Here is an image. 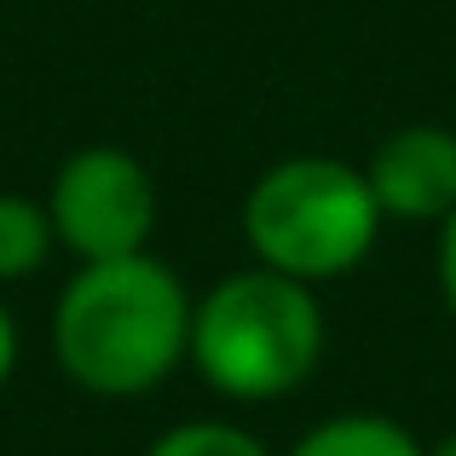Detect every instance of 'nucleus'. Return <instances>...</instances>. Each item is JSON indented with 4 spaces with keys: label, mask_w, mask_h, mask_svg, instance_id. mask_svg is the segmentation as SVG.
I'll use <instances>...</instances> for the list:
<instances>
[{
    "label": "nucleus",
    "mask_w": 456,
    "mask_h": 456,
    "mask_svg": "<svg viewBox=\"0 0 456 456\" xmlns=\"http://www.w3.org/2000/svg\"><path fill=\"white\" fill-rule=\"evenodd\" d=\"M381 202L370 174L341 156H289L266 167L243 197V237L255 266L301 283H330L364 266L381 237Z\"/></svg>",
    "instance_id": "obj_3"
},
{
    "label": "nucleus",
    "mask_w": 456,
    "mask_h": 456,
    "mask_svg": "<svg viewBox=\"0 0 456 456\" xmlns=\"http://www.w3.org/2000/svg\"><path fill=\"white\" fill-rule=\"evenodd\" d=\"M289 456H428V445L393 416L353 411V416H330V422L306 428L289 445Z\"/></svg>",
    "instance_id": "obj_6"
},
{
    "label": "nucleus",
    "mask_w": 456,
    "mask_h": 456,
    "mask_svg": "<svg viewBox=\"0 0 456 456\" xmlns=\"http://www.w3.org/2000/svg\"><path fill=\"white\" fill-rule=\"evenodd\" d=\"M145 456H272V451L237 422H179L156 434Z\"/></svg>",
    "instance_id": "obj_8"
},
{
    "label": "nucleus",
    "mask_w": 456,
    "mask_h": 456,
    "mask_svg": "<svg viewBox=\"0 0 456 456\" xmlns=\"http://www.w3.org/2000/svg\"><path fill=\"white\" fill-rule=\"evenodd\" d=\"M58 232L46 202L18 197V191H0V283H23L53 260Z\"/></svg>",
    "instance_id": "obj_7"
},
{
    "label": "nucleus",
    "mask_w": 456,
    "mask_h": 456,
    "mask_svg": "<svg viewBox=\"0 0 456 456\" xmlns=\"http://www.w3.org/2000/svg\"><path fill=\"white\" fill-rule=\"evenodd\" d=\"M428 456H456V434H445L439 445H428Z\"/></svg>",
    "instance_id": "obj_11"
},
{
    "label": "nucleus",
    "mask_w": 456,
    "mask_h": 456,
    "mask_svg": "<svg viewBox=\"0 0 456 456\" xmlns=\"http://www.w3.org/2000/svg\"><path fill=\"white\" fill-rule=\"evenodd\" d=\"M12 370H18V323H12V306L0 301V387L12 381Z\"/></svg>",
    "instance_id": "obj_10"
},
{
    "label": "nucleus",
    "mask_w": 456,
    "mask_h": 456,
    "mask_svg": "<svg viewBox=\"0 0 456 456\" xmlns=\"http://www.w3.org/2000/svg\"><path fill=\"white\" fill-rule=\"evenodd\" d=\"M370 191L387 220H451L456 208V134L434 122H416L387 134L370 156Z\"/></svg>",
    "instance_id": "obj_5"
},
{
    "label": "nucleus",
    "mask_w": 456,
    "mask_h": 456,
    "mask_svg": "<svg viewBox=\"0 0 456 456\" xmlns=\"http://www.w3.org/2000/svg\"><path fill=\"white\" fill-rule=\"evenodd\" d=\"M41 202L53 214L58 248H69L81 266L87 260L145 255L151 248L156 179L122 145H81L76 156H64Z\"/></svg>",
    "instance_id": "obj_4"
},
{
    "label": "nucleus",
    "mask_w": 456,
    "mask_h": 456,
    "mask_svg": "<svg viewBox=\"0 0 456 456\" xmlns=\"http://www.w3.org/2000/svg\"><path fill=\"white\" fill-rule=\"evenodd\" d=\"M439 289H445V306L456 312V208L439 232Z\"/></svg>",
    "instance_id": "obj_9"
},
{
    "label": "nucleus",
    "mask_w": 456,
    "mask_h": 456,
    "mask_svg": "<svg viewBox=\"0 0 456 456\" xmlns=\"http://www.w3.org/2000/svg\"><path fill=\"white\" fill-rule=\"evenodd\" d=\"M323 358V306L312 283L272 266L220 278L191 306V364L220 399H289Z\"/></svg>",
    "instance_id": "obj_2"
},
{
    "label": "nucleus",
    "mask_w": 456,
    "mask_h": 456,
    "mask_svg": "<svg viewBox=\"0 0 456 456\" xmlns=\"http://www.w3.org/2000/svg\"><path fill=\"white\" fill-rule=\"evenodd\" d=\"M191 295L151 255L87 260L58 289L53 358L93 399H145L191 358Z\"/></svg>",
    "instance_id": "obj_1"
}]
</instances>
